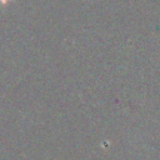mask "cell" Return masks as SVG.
Masks as SVG:
<instances>
[{
    "label": "cell",
    "instance_id": "1",
    "mask_svg": "<svg viewBox=\"0 0 160 160\" xmlns=\"http://www.w3.org/2000/svg\"><path fill=\"white\" fill-rule=\"evenodd\" d=\"M2 1H6V0H2Z\"/></svg>",
    "mask_w": 160,
    "mask_h": 160
}]
</instances>
